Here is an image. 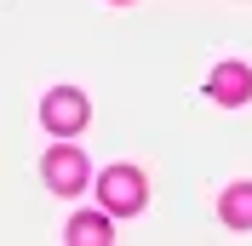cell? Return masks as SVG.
<instances>
[{
	"label": "cell",
	"instance_id": "obj_1",
	"mask_svg": "<svg viewBox=\"0 0 252 246\" xmlns=\"http://www.w3.org/2000/svg\"><path fill=\"white\" fill-rule=\"evenodd\" d=\"M97 200H103V206H109L115 217H126V212H143L149 189H143L138 166H109L103 178H97Z\"/></svg>",
	"mask_w": 252,
	"mask_h": 246
},
{
	"label": "cell",
	"instance_id": "obj_2",
	"mask_svg": "<svg viewBox=\"0 0 252 246\" xmlns=\"http://www.w3.org/2000/svg\"><path fill=\"white\" fill-rule=\"evenodd\" d=\"M40 121H46V132H58V138H75L80 126L92 121L86 92H75V86H58V92H46V103H40Z\"/></svg>",
	"mask_w": 252,
	"mask_h": 246
},
{
	"label": "cell",
	"instance_id": "obj_3",
	"mask_svg": "<svg viewBox=\"0 0 252 246\" xmlns=\"http://www.w3.org/2000/svg\"><path fill=\"white\" fill-rule=\"evenodd\" d=\"M40 166H46V189L52 195H80V189H86V154L69 149V143H63V149H46Z\"/></svg>",
	"mask_w": 252,
	"mask_h": 246
},
{
	"label": "cell",
	"instance_id": "obj_4",
	"mask_svg": "<svg viewBox=\"0 0 252 246\" xmlns=\"http://www.w3.org/2000/svg\"><path fill=\"white\" fill-rule=\"evenodd\" d=\"M206 92L218 97V103H247L252 97V69L247 63H218V69H212V80H206Z\"/></svg>",
	"mask_w": 252,
	"mask_h": 246
},
{
	"label": "cell",
	"instance_id": "obj_5",
	"mask_svg": "<svg viewBox=\"0 0 252 246\" xmlns=\"http://www.w3.org/2000/svg\"><path fill=\"white\" fill-rule=\"evenodd\" d=\"M218 217L229 223V229H252V184L223 189V200H218Z\"/></svg>",
	"mask_w": 252,
	"mask_h": 246
},
{
	"label": "cell",
	"instance_id": "obj_6",
	"mask_svg": "<svg viewBox=\"0 0 252 246\" xmlns=\"http://www.w3.org/2000/svg\"><path fill=\"white\" fill-rule=\"evenodd\" d=\"M109 206H103V212H80L75 217V223H69V241H75V246H86V241H109Z\"/></svg>",
	"mask_w": 252,
	"mask_h": 246
},
{
	"label": "cell",
	"instance_id": "obj_7",
	"mask_svg": "<svg viewBox=\"0 0 252 246\" xmlns=\"http://www.w3.org/2000/svg\"><path fill=\"white\" fill-rule=\"evenodd\" d=\"M121 6H126V0H121Z\"/></svg>",
	"mask_w": 252,
	"mask_h": 246
}]
</instances>
